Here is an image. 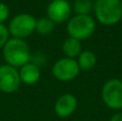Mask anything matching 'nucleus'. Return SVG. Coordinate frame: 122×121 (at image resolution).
Returning <instances> with one entry per match:
<instances>
[{
	"instance_id": "10",
	"label": "nucleus",
	"mask_w": 122,
	"mask_h": 121,
	"mask_svg": "<svg viewBox=\"0 0 122 121\" xmlns=\"http://www.w3.org/2000/svg\"><path fill=\"white\" fill-rule=\"evenodd\" d=\"M19 77H20V81H23L26 85H34L36 83H38L41 77L40 68L36 64L29 62L20 68Z\"/></svg>"
},
{
	"instance_id": "8",
	"label": "nucleus",
	"mask_w": 122,
	"mask_h": 121,
	"mask_svg": "<svg viewBox=\"0 0 122 121\" xmlns=\"http://www.w3.org/2000/svg\"><path fill=\"white\" fill-rule=\"evenodd\" d=\"M72 6L67 0H53L47 6V17L55 24H61L70 19Z\"/></svg>"
},
{
	"instance_id": "4",
	"label": "nucleus",
	"mask_w": 122,
	"mask_h": 121,
	"mask_svg": "<svg viewBox=\"0 0 122 121\" xmlns=\"http://www.w3.org/2000/svg\"><path fill=\"white\" fill-rule=\"evenodd\" d=\"M36 19L32 15L23 13L18 14L9 24V32L16 39H25L36 31Z\"/></svg>"
},
{
	"instance_id": "9",
	"label": "nucleus",
	"mask_w": 122,
	"mask_h": 121,
	"mask_svg": "<svg viewBox=\"0 0 122 121\" xmlns=\"http://www.w3.org/2000/svg\"><path fill=\"white\" fill-rule=\"evenodd\" d=\"M77 108V99L71 93H64L55 103V114L58 117L66 118L75 113Z\"/></svg>"
},
{
	"instance_id": "5",
	"label": "nucleus",
	"mask_w": 122,
	"mask_h": 121,
	"mask_svg": "<svg viewBox=\"0 0 122 121\" xmlns=\"http://www.w3.org/2000/svg\"><path fill=\"white\" fill-rule=\"evenodd\" d=\"M101 94L107 107L115 111L122 109V81L117 78L107 81L103 85Z\"/></svg>"
},
{
	"instance_id": "3",
	"label": "nucleus",
	"mask_w": 122,
	"mask_h": 121,
	"mask_svg": "<svg viewBox=\"0 0 122 121\" xmlns=\"http://www.w3.org/2000/svg\"><path fill=\"white\" fill-rule=\"evenodd\" d=\"M95 27V21L90 15H75L69 19L66 31L70 38L82 41L94 33Z\"/></svg>"
},
{
	"instance_id": "13",
	"label": "nucleus",
	"mask_w": 122,
	"mask_h": 121,
	"mask_svg": "<svg viewBox=\"0 0 122 121\" xmlns=\"http://www.w3.org/2000/svg\"><path fill=\"white\" fill-rule=\"evenodd\" d=\"M55 29V23L48 17H42L36 23V31L41 35H48Z\"/></svg>"
},
{
	"instance_id": "1",
	"label": "nucleus",
	"mask_w": 122,
	"mask_h": 121,
	"mask_svg": "<svg viewBox=\"0 0 122 121\" xmlns=\"http://www.w3.org/2000/svg\"><path fill=\"white\" fill-rule=\"evenodd\" d=\"M3 57L9 66L13 68H21L29 63L31 54L27 43L21 39L13 38L8 40L3 46Z\"/></svg>"
},
{
	"instance_id": "17",
	"label": "nucleus",
	"mask_w": 122,
	"mask_h": 121,
	"mask_svg": "<svg viewBox=\"0 0 122 121\" xmlns=\"http://www.w3.org/2000/svg\"><path fill=\"white\" fill-rule=\"evenodd\" d=\"M109 121H122V113H117L110 118Z\"/></svg>"
},
{
	"instance_id": "16",
	"label": "nucleus",
	"mask_w": 122,
	"mask_h": 121,
	"mask_svg": "<svg viewBox=\"0 0 122 121\" xmlns=\"http://www.w3.org/2000/svg\"><path fill=\"white\" fill-rule=\"evenodd\" d=\"M9 14H10V12H9L8 5L0 2V24H3L8 19Z\"/></svg>"
},
{
	"instance_id": "14",
	"label": "nucleus",
	"mask_w": 122,
	"mask_h": 121,
	"mask_svg": "<svg viewBox=\"0 0 122 121\" xmlns=\"http://www.w3.org/2000/svg\"><path fill=\"white\" fill-rule=\"evenodd\" d=\"M73 10L76 15H89L93 10V3L91 0H75Z\"/></svg>"
},
{
	"instance_id": "7",
	"label": "nucleus",
	"mask_w": 122,
	"mask_h": 121,
	"mask_svg": "<svg viewBox=\"0 0 122 121\" xmlns=\"http://www.w3.org/2000/svg\"><path fill=\"white\" fill-rule=\"evenodd\" d=\"M20 77L16 68L4 64L0 66V91L4 93H12L19 88Z\"/></svg>"
},
{
	"instance_id": "2",
	"label": "nucleus",
	"mask_w": 122,
	"mask_h": 121,
	"mask_svg": "<svg viewBox=\"0 0 122 121\" xmlns=\"http://www.w3.org/2000/svg\"><path fill=\"white\" fill-rule=\"evenodd\" d=\"M93 11L97 21L104 26L117 25L122 19L121 0H97Z\"/></svg>"
},
{
	"instance_id": "15",
	"label": "nucleus",
	"mask_w": 122,
	"mask_h": 121,
	"mask_svg": "<svg viewBox=\"0 0 122 121\" xmlns=\"http://www.w3.org/2000/svg\"><path fill=\"white\" fill-rule=\"evenodd\" d=\"M9 35H10L9 29L3 24H0V47H3L4 44L8 42Z\"/></svg>"
},
{
	"instance_id": "12",
	"label": "nucleus",
	"mask_w": 122,
	"mask_h": 121,
	"mask_svg": "<svg viewBox=\"0 0 122 121\" xmlns=\"http://www.w3.org/2000/svg\"><path fill=\"white\" fill-rule=\"evenodd\" d=\"M77 63L80 70L82 71H88L91 70L95 66L97 62V56L93 51L91 50H82L77 57Z\"/></svg>"
},
{
	"instance_id": "6",
	"label": "nucleus",
	"mask_w": 122,
	"mask_h": 121,
	"mask_svg": "<svg viewBox=\"0 0 122 121\" xmlns=\"http://www.w3.org/2000/svg\"><path fill=\"white\" fill-rule=\"evenodd\" d=\"M80 72V69L75 59L61 58L57 60L53 66V74L55 78L60 81H70L76 78Z\"/></svg>"
},
{
	"instance_id": "11",
	"label": "nucleus",
	"mask_w": 122,
	"mask_h": 121,
	"mask_svg": "<svg viewBox=\"0 0 122 121\" xmlns=\"http://www.w3.org/2000/svg\"><path fill=\"white\" fill-rule=\"evenodd\" d=\"M62 51L66 58H72L74 59L75 57H78L79 54L81 53V43L79 40H76L74 38H69L64 41L62 45Z\"/></svg>"
}]
</instances>
